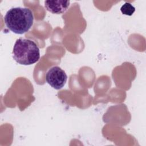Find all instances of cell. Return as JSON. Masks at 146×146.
Segmentation results:
<instances>
[{
  "label": "cell",
  "instance_id": "277c9868",
  "mask_svg": "<svg viewBox=\"0 0 146 146\" xmlns=\"http://www.w3.org/2000/svg\"><path fill=\"white\" fill-rule=\"evenodd\" d=\"M70 1H45L44 7L52 14H61L66 12L70 6Z\"/></svg>",
  "mask_w": 146,
  "mask_h": 146
},
{
  "label": "cell",
  "instance_id": "6da1fadb",
  "mask_svg": "<svg viewBox=\"0 0 146 146\" xmlns=\"http://www.w3.org/2000/svg\"><path fill=\"white\" fill-rule=\"evenodd\" d=\"M6 26L15 34H23L32 27L34 15L29 8L16 7L9 9L4 17Z\"/></svg>",
  "mask_w": 146,
  "mask_h": 146
},
{
  "label": "cell",
  "instance_id": "5b68a950",
  "mask_svg": "<svg viewBox=\"0 0 146 146\" xmlns=\"http://www.w3.org/2000/svg\"><path fill=\"white\" fill-rule=\"evenodd\" d=\"M120 11L123 14L131 16L135 11V7L130 3L125 2L123 5L120 8Z\"/></svg>",
  "mask_w": 146,
  "mask_h": 146
},
{
  "label": "cell",
  "instance_id": "3957f363",
  "mask_svg": "<svg viewBox=\"0 0 146 146\" xmlns=\"http://www.w3.org/2000/svg\"><path fill=\"white\" fill-rule=\"evenodd\" d=\"M67 80V76L65 71L58 66L51 67L46 75V82L55 90H60L63 88Z\"/></svg>",
  "mask_w": 146,
  "mask_h": 146
},
{
  "label": "cell",
  "instance_id": "7a4b0ae2",
  "mask_svg": "<svg viewBox=\"0 0 146 146\" xmlns=\"http://www.w3.org/2000/svg\"><path fill=\"white\" fill-rule=\"evenodd\" d=\"M14 59L22 65H31L40 58V50L36 43L29 39H17L13 50Z\"/></svg>",
  "mask_w": 146,
  "mask_h": 146
}]
</instances>
